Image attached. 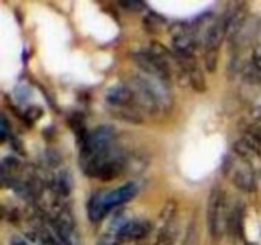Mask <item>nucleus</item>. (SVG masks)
Wrapping results in <instances>:
<instances>
[{
    "label": "nucleus",
    "instance_id": "1",
    "mask_svg": "<svg viewBox=\"0 0 261 245\" xmlns=\"http://www.w3.org/2000/svg\"><path fill=\"white\" fill-rule=\"evenodd\" d=\"M126 166V155L115 145L106 151L81 157V168L84 174L103 181L119 178Z\"/></svg>",
    "mask_w": 261,
    "mask_h": 245
},
{
    "label": "nucleus",
    "instance_id": "2",
    "mask_svg": "<svg viewBox=\"0 0 261 245\" xmlns=\"http://www.w3.org/2000/svg\"><path fill=\"white\" fill-rule=\"evenodd\" d=\"M229 212L227 209L226 194L219 186L212 189L208 199V227L213 239H219L228 229Z\"/></svg>",
    "mask_w": 261,
    "mask_h": 245
},
{
    "label": "nucleus",
    "instance_id": "3",
    "mask_svg": "<svg viewBox=\"0 0 261 245\" xmlns=\"http://www.w3.org/2000/svg\"><path fill=\"white\" fill-rule=\"evenodd\" d=\"M115 138H116V134L111 125H99L91 133H88L87 137L81 142V157H86V156L114 147Z\"/></svg>",
    "mask_w": 261,
    "mask_h": 245
},
{
    "label": "nucleus",
    "instance_id": "4",
    "mask_svg": "<svg viewBox=\"0 0 261 245\" xmlns=\"http://www.w3.org/2000/svg\"><path fill=\"white\" fill-rule=\"evenodd\" d=\"M224 173L229 175L232 183L237 189L242 191H254L256 188L255 180V171L249 161L242 158H229L226 161V170Z\"/></svg>",
    "mask_w": 261,
    "mask_h": 245
},
{
    "label": "nucleus",
    "instance_id": "5",
    "mask_svg": "<svg viewBox=\"0 0 261 245\" xmlns=\"http://www.w3.org/2000/svg\"><path fill=\"white\" fill-rule=\"evenodd\" d=\"M172 37V46L175 54L177 55H194L196 45H198V37H196L195 28L190 27L189 24L177 23L173 26L171 31Z\"/></svg>",
    "mask_w": 261,
    "mask_h": 245
},
{
    "label": "nucleus",
    "instance_id": "6",
    "mask_svg": "<svg viewBox=\"0 0 261 245\" xmlns=\"http://www.w3.org/2000/svg\"><path fill=\"white\" fill-rule=\"evenodd\" d=\"M150 230H152V224L147 219H129L119 225L116 230V237L119 241H133L145 237Z\"/></svg>",
    "mask_w": 261,
    "mask_h": 245
},
{
    "label": "nucleus",
    "instance_id": "7",
    "mask_svg": "<svg viewBox=\"0 0 261 245\" xmlns=\"http://www.w3.org/2000/svg\"><path fill=\"white\" fill-rule=\"evenodd\" d=\"M232 9H228L221 15L218 19L214 20L212 27L209 28L205 36V50H218L223 43L224 38L228 36L229 20H231Z\"/></svg>",
    "mask_w": 261,
    "mask_h": 245
},
{
    "label": "nucleus",
    "instance_id": "8",
    "mask_svg": "<svg viewBox=\"0 0 261 245\" xmlns=\"http://www.w3.org/2000/svg\"><path fill=\"white\" fill-rule=\"evenodd\" d=\"M139 191V188L135 183H126L124 185L119 186V188L114 189V190L109 191L105 194V203H106L107 208L111 209L114 207L124 204L126 202L132 201Z\"/></svg>",
    "mask_w": 261,
    "mask_h": 245
},
{
    "label": "nucleus",
    "instance_id": "9",
    "mask_svg": "<svg viewBox=\"0 0 261 245\" xmlns=\"http://www.w3.org/2000/svg\"><path fill=\"white\" fill-rule=\"evenodd\" d=\"M106 100L114 107L130 106L135 102L134 91L127 84H115L107 91Z\"/></svg>",
    "mask_w": 261,
    "mask_h": 245
},
{
    "label": "nucleus",
    "instance_id": "10",
    "mask_svg": "<svg viewBox=\"0 0 261 245\" xmlns=\"http://www.w3.org/2000/svg\"><path fill=\"white\" fill-rule=\"evenodd\" d=\"M110 209L107 208L106 203H105V194L102 193H94L89 198L88 204H87V214H88V219L91 222H99L107 214Z\"/></svg>",
    "mask_w": 261,
    "mask_h": 245
},
{
    "label": "nucleus",
    "instance_id": "11",
    "mask_svg": "<svg viewBox=\"0 0 261 245\" xmlns=\"http://www.w3.org/2000/svg\"><path fill=\"white\" fill-rule=\"evenodd\" d=\"M185 77L189 81V83H190V86L193 87L196 92H199V93L205 92L206 89L205 77H204L203 71H201V69L199 68L198 64L191 66V68L185 73Z\"/></svg>",
    "mask_w": 261,
    "mask_h": 245
},
{
    "label": "nucleus",
    "instance_id": "12",
    "mask_svg": "<svg viewBox=\"0 0 261 245\" xmlns=\"http://www.w3.org/2000/svg\"><path fill=\"white\" fill-rule=\"evenodd\" d=\"M176 236H177V226L173 221L167 222L161 229L154 245H173Z\"/></svg>",
    "mask_w": 261,
    "mask_h": 245
},
{
    "label": "nucleus",
    "instance_id": "13",
    "mask_svg": "<svg viewBox=\"0 0 261 245\" xmlns=\"http://www.w3.org/2000/svg\"><path fill=\"white\" fill-rule=\"evenodd\" d=\"M166 19L163 17H161L157 13H148L144 17V20H143V26L147 30V32L149 33H158L162 31V28L165 27Z\"/></svg>",
    "mask_w": 261,
    "mask_h": 245
},
{
    "label": "nucleus",
    "instance_id": "14",
    "mask_svg": "<svg viewBox=\"0 0 261 245\" xmlns=\"http://www.w3.org/2000/svg\"><path fill=\"white\" fill-rule=\"evenodd\" d=\"M115 109H116L115 114H116V116L119 117V119L126 120V121L129 122H134V124H139V122L142 121V116H140L137 111L130 109L129 106L115 107Z\"/></svg>",
    "mask_w": 261,
    "mask_h": 245
},
{
    "label": "nucleus",
    "instance_id": "15",
    "mask_svg": "<svg viewBox=\"0 0 261 245\" xmlns=\"http://www.w3.org/2000/svg\"><path fill=\"white\" fill-rule=\"evenodd\" d=\"M218 50H205V54H204V63H205V68L209 73H214L217 70V68H218Z\"/></svg>",
    "mask_w": 261,
    "mask_h": 245
},
{
    "label": "nucleus",
    "instance_id": "16",
    "mask_svg": "<svg viewBox=\"0 0 261 245\" xmlns=\"http://www.w3.org/2000/svg\"><path fill=\"white\" fill-rule=\"evenodd\" d=\"M176 209H177V203H176L175 201H170L166 203V206L163 207L162 212H161V218L165 221V224L175 219Z\"/></svg>",
    "mask_w": 261,
    "mask_h": 245
},
{
    "label": "nucleus",
    "instance_id": "17",
    "mask_svg": "<svg viewBox=\"0 0 261 245\" xmlns=\"http://www.w3.org/2000/svg\"><path fill=\"white\" fill-rule=\"evenodd\" d=\"M252 68L257 74H261V42L257 43L252 51Z\"/></svg>",
    "mask_w": 261,
    "mask_h": 245
},
{
    "label": "nucleus",
    "instance_id": "18",
    "mask_svg": "<svg viewBox=\"0 0 261 245\" xmlns=\"http://www.w3.org/2000/svg\"><path fill=\"white\" fill-rule=\"evenodd\" d=\"M40 116H42V109H40V107H36V106L30 107V109H28L24 114L25 120H27L28 122L36 121V120H37Z\"/></svg>",
    "mask_w": 261,
    "mask_h": 245
},
{
    "label": "nucleus",
    "instance_id": "19",
    "mask_svg": "<svg viewBox=\"0 0 261 245\" xmlns=\"http://www.w3.org/2000/svg\"><path fill=\"white\" fill-rule=\"evenodd\" d=\"M40 239H41V242H42V245H59L55 237H54L48 231L41 232Z\"/></svg>",
    "mask_w": 261,
    "mask_h": 245
},
{
    "label": "nucleus",
    "instance_id": "20",
    "mask_svg": "<svg viewBox=\"0 0 261 245\" xmlns=\"http://www.w3.org/2000/svg\"><path fill=\"white\" fill-rule=\"evenodd\" d=\"M97 245H119V240L117 237H112L111 235H103L98 240Z\"/></svg>",
    "mask_w": 261,
    "mask_h": 245
},
{
    "label": "nucleus",
    "instance_id": "21",
    "mask_svg": "<svg viewBox=\"0 0 261 245\" xmlns=\"http://www.w3.org/2000/svg\"><path fill=\"white\" fill-rule=\"evenodd\" d=\"M8 130H10V129H9V128H8L7 117H5V115H2V130H0V133H2V140H3V142H4V140L7 139Z\"/></svg>",
    "mask_w": 261,
    "mask_h": 245
},
{
    "label": "nucleus",
    "instance_id": "22",
    "mask_svg": "<svg viewBox=\"0 0 261 245\" xmlns=\"http://www.w3.org/2000/svg\"><path fill=\"white\" fill-rule=\"evenodd\" d=\"M9 245H30V242H28L23 236L14 235V236H12V239H10Z\"/></svg>",
    "mask_w": 261,
    "mask_h": 245
},
{
    "label": "nucleus",
    "instance_id": "23",
    "mask_svg": "<svg viewBox=\"0 0 261 245\" xmlns=\"http://www.w3.org/2000/svg\"><path fill=\"white\" fill-rule=\"evenodd\" d=\"M246 245H259V244H254V242H247Z\"/></svg>",
    "mask_w": 261,
    "mask_h": 245
}]
</instances>
